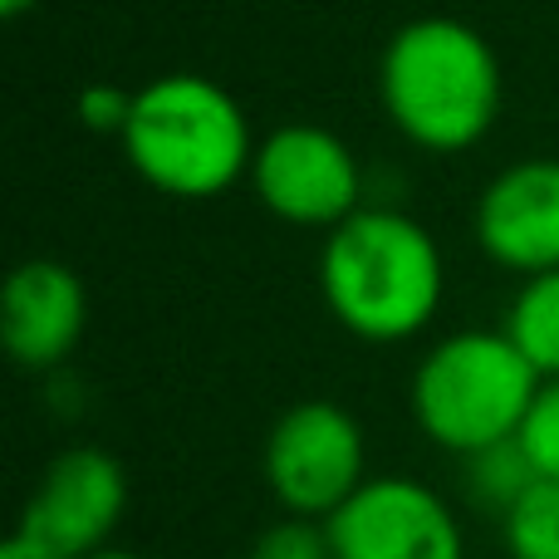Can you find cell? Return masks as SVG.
<instances>
[{"instance_id": "15", "label": "cell", "mask_w": 559, "mask_h": 559, "mask_svg": "<svg viewBox=\"0 0 559 559\" xmlns=\"http://www.w3.org/2000/svg\"><path fill=\"white\" fill-rule=\"evenodd\" d=\"M246 559H334V545H329L324 521H305V515H289V521H275L255 535L251 555Z\"/></svg>"}, {"instance_id": "18", "label": "cell", "mask_w": 559, "mask_h": 559, "mask_svg": "<svg viewBox=\"0 0 559 559\" xmlns=\"http://www.w3.org/2000/svg\"><path fill=\"white\" fill-rule=\"evenodd\" d=\"M35 5H39V0H0V10H5L10 20H20L25 10H35Z\"/></svg>"}, {"instance_id": "5", "label": "cell", "mask_w": 559, "mask_h": 559, "mask_svg": "<svg viewBox=\"0 0 559 559\" xmlns=\"http://www.w3.org/2000/svg\"><path fill=\"white\" fill-rule=\"evenodd\" d=\"M364 462L368 452L358 417L329 397H309V403L285 407L265 432L261 476L289 515L329 521L368 481Z\"/></svg>"}, {"instance_id": "7", "label": "cell", "mask_w": 559, "mask_h": 559, "mask_svg": "<svg viewBox=\"0 0 559 559\" xmlns=\"http://www.w3.org/2000/svg\"><path fill=\"white\" fill-rule=\"evenodd\" d=\"M324 531L334 559H466L452 506L413 476H368Z\"/></svg>"}, {"instance_id": "9", "label": "cell", "mask_w": 559, "mask_h": 559, "mask_svg": "<svg viewBox=\"0 0 559 559\" xmlns=\"http://www.w3.org/2000/svg\"><path fill=\"white\" fill-rule=\"evenodd\" d=\"M476 241L501 271H559V157H525L486 182L476 202Z\"/></svg>"}, {"instance_id": "13", "label": "cell", "mask_w": 559, "mask_h": 559, "mask_svg": "<svg viewBox=\"0 0 559 559\" xmlns=\"http://www.w3.org/2000/svg\"><path fill=\"white\" fill-rule=\"evenodd\" d=\"M511 559H559V481L540 476L511 511L501 515Z\"/></svg>"}, {"instance_id": "1", "label": "cell", "mask_w": 559, "mask_h": 559, "mask_svg": "<svg viewBox=\"0 0 559 559\" xmlns=\"http://www.w3.org/2000/svg\"><path fill=\"white\" fill-rule=\"evenodd\" d=\"M501 59L481 29L452 15L407 20L383 49L378 98L423 153H466L501 114Z\"/></svg>"}, {"instance_id": "16", "label": "cell", "mask_w": 559, "mask_h": 559, "mask_svg": "<svg viewBox=\"0 0 559 559\" xmlns=\"http://www.w3.org/2000/svg\"><path fill=\"white\" fill-rule=\"evenodd\" d=\"M74 114L88 133H114L123 138L128 118H133V94H123L118 84H88L84 94L74 98Z\"/></svg>"}, {"instance_id": "8", "label": "cell", "mask_w": 559, "mask_h": 559, "mask_svg": "<svg viewBox=\"0 0 559 559\" xmlns=\"http://www.w3.org/2000/svg\"><path fill=\"white\" fill-rule=\"evenodd\" d=\"M128 506L123 462L104 447H69L45 466L35 496L25 501L20 535L55 559H88L108 550Z\"/></svg>"}, {"instance_id": "6", "label": "cell", "mask_w": 559, "mask_h": 559, "mask_svg": "<svg viewBox=\"0 0 559 559\" xmlns=\"http://www.w3.org/2000/svg\"><path fill=\"white\" fill-rule=\"evenodd\" d=\"M251 187L261 206L289 226H324L358 212L364 173H358L354 147L319 123H285L265 143H255Z\"/></svg>"}, {"instance_id": "14", "label": "cell", "mask_w": 559, "mask_h": 559, "mask_svg": "<svg viewBox=\"0 0 559 559\" xmlns=\"http://www.w3.org/2000/svg\"><path fill=\"white\" fill-rule=\"evenodd\" d=\"M515 437H521L525 456L535 462V472L559 481V378H545L540 383V393H535L531 413H525Z\"/></svg>"}, {"instance_id": "11", "label": "cell", "mask_w": 559, "mask_h": 559, "mask_svg": "<svg viewBox=\"0 0 559 559\" xmlns=\"http://www.w3.org/2000/svg\"><path fill=\"white\" fill-rule=\"evenodd\" d=\"M506 334L515 338L540 378H559V271L531 275L506 309Z\"/></svg>"}, {"instance_id": "19", "label": "cell", "mask_w": 559, "mask_h": 559, "mask_svg": "<svg viewBox=\"0 0 559 559\" xmlns=\"http://www.w3.org/2000/svg\"><path fill=\"white\" fill-rule=\"evenodd\" d=\"M88 559H147V555H133V550H114V545H108V550H98V555H88Z\"/></svg>"}, {"instance_id": "17", "label": "cell", "mask_w": 559, "mask_h": 559, "mask_svg": "<svg viewBox=\"0 0 559 559\" xmlns=\"http://www.w3.org/2000/svg\"><path fill=\"white\" fill-rule=\"evenodd\" d=\"M0 559H55V555H49V550H39L35 540H25V535L15 531L5 545H0Z\"/></svg>"}, {"instance_id": "10", "label": "cell", "mask_w": 559, "mask_h": 559, "mask_svg": "<svg viewBox=\"0 0 559 559\" xmlns=\"http://www.w3.org/2000/svg\"><path fill=\"white\" fill-rule=\"evenodd\" d=\"M88 324L84 280L59 261L15 265L0 295V338L5 354L29 373H49L79 348Z\"/></svg>"}, {"instance_id": "4", "label": "cell", "mask_w": 559, "mask_h": 559, "mask_svg": "<svg viewBox=\"0 0 559 559\" xmlns=\"http://www.w3.org/2000/svg\"><path fill=\"white\" fill-rule=\"evenodd\" d=\"M545 378L506 329H462L432 344L413 373V417L423 437L472 456L521 432Z\"/></svg>"}, {"instance_id": "2", "label": "cell", "mask_w": 559, "mask_h": 559, "mask_svg": "<svg viewBox=\"0 0 559 559\" xmlns=\"http://www.w3.org/2000/svg\"><path fill=\"white\" fill-rule=\"evenodd\" d=\"M319 289L348 334L368 344H403L442 309V251L407 212L358 206L319 251Z\"/></svg>"}, {"instance_id": "12", "label": "cell", "mask_w": 559, "mask_h": 559, "mask_svg": "<svg viewBox=\"0 0 559 559\" xmlns=\"http://www.w3.org/2000/svg\"><path fill=\"white\" fill-rule=\"evenodd\" d=\"M462 462H466V491H476V501L501 511V515L540 481V472H535V462L525 456L521 437H506V442H496V447H481V452L462 456Z\"/></svg>"}, {"instance_id": "3", "label": "cell", "mask_w": 559, "mask_h": 559, "mask_svg": "<svg viewBox=\"0 0 559 559\" xmlns=\"http://www.w3.org/2000/svg\"><path fill=\"white\" fill-rule=\"evenodd\" d=\"M123 153L147 187L182 202H206L251 177L246 108L206 74H163L133 94Z\"/></svg>"}]
</instances>
